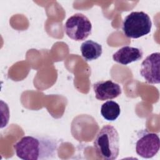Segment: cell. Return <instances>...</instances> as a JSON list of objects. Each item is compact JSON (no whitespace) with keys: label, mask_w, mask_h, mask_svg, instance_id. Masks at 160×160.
Here are the masks:
<instances>
[{"label":"cell","mask_w":160,"mask_h":160,"mask_svg":"<svg viewBox=\"0 0 160 160\" xmlns=\"http://www.w3.org/2000/svg\"><path fill=\"white\" fill-rule=\"evenodd\" d=\"M82 56L86 61H92L99 58L102 52V46L92 40H87L81 45Z\"/></svg>","instance_id":"9c48e42d"},{"label":"cell","mask_w":160,"mask_h":160,"mask_svg":"<svg viewBox=\"0 0 160 160\" xmlns=\"http://www.w3.org/2000/svg\"><path fill=\"white\" fill-rule=\"evenodd\" d=\"M58 141L49 136H26L13 145L18 158L24 160H46L57 154Z\"/></svg>","instance_id":"6da1fadb"},{"label":"cell","mask_w":160,"mask_h":160,"mask_svg":"<svg viewBox=\"0 0 160 160\" xmlns=\"http://www.w3.org/2000/svg\"><path fill=\"white\" fill-rule=\"evenodd\" d=\"M142 51L138 48L125 46L118 49L112 55L114 61L123 65H127L132 62L137 61L142 59Z\"/></svg>","instance_id":"ba28073f"},{"label":"cell","mask_w":160,"mask_h":160,"mask_svg":"<svg viewBox=\"0 0 160 160\" xmlns=\"http://www.w3.org/2000/svg\"><path fill=\"white\" fill-rule=\"evenodd\" d=\"M160 53L153 52L148 56L141 63L140 74L149 84L160 82Z\"/></svg>","instance_id":"8992f818"},{"label":"cell","mask_w":160,"mask_h":160,"mask_svg":"<svg viewBox=\"0 0 160 160\" xmlns=\"http://www.w3.org/2000/svg\"><path fill=\"white\" fill-rule=\"evenodd\" d=\"M95 97L100 101L112 99L121 94L120 85L111 80L99 81L93 84Z\"/></svg>","instance_id":"52a82bcc"},{"label":"cell","mask_w":160,"mask_h":160,"mask_svg":"<svg viewBox=\"0 0 160 160\" xmlns=\"http://www.w3.org/2000/svg\"><path fill=\"white\" fill-rule=\"evenodd\" d=\"M120 113V106L115 101H108L101 106V114L106 120L115 121L119 117Z\"/></svg>","instance_id":"30bf717a"},{"label":"cell","mask_w":160,"mask_h":160,"mask_svg":"<svg viewBox=\"0 0 160 160\" xmlns=\"http://www.w3.org/2000/svg\"><path fill=\"white\" fill-rule=\"evenodd\" d=\"M151 27L152 22L147 13L134 11L124 19L122 30L127 38L137 39L149 34Z\"/></svg>","instance_id":"3957f363"},{"label":"cell","mask_w":160,"mask_h":160,"mask_svg":"<svg viewBox=\"0 0 160 160\" xmlns=\"http://www.w3.org/2000/svg\"><path fill=\"white\" fill-rule=\"evenodd\" d=\"M64 29L71 39L76 41H83L91 34L92 24L84 14L76 13L67 19Z\"/></svg>","instance_id":"277c9868"},{"label":"cell","mask_w":160,"mask_h":160,"mask_svg":"<svg viewBox=\"0 0 160 160\" xmlns=\"http://www.w3.org/2000/svg\"><path fill=\"white\" fill-rule=\"evenodd\" d=\"M93 145L98 158L116 159L119 152V137L116 129L109 124L104 126L97 134Z\"/></svg>","instance_id":"7a4b0ae2"},{"label":"cell","mask_w":160,"mask_h":160,"mask_svg":"<svg viewBox=\"0 0 160 160\" xmlns=\"http://www.w3.org/2000/svg\"><path fill=\"white\" fill-rule=\"evenodd\" d=\"M159 138L158 134L147 130H142L138 134L136 142V152L143 158H151L159 151Z\"/></svg>","instance_id":"5b68a950"}]
</instances>
